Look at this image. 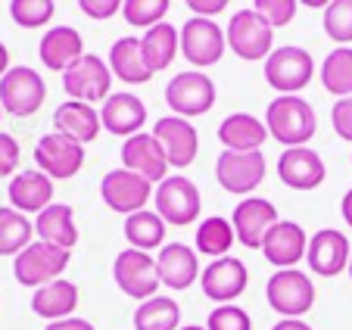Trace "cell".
Here are the masks:
<instances>
[{"label":"cell","instance_id":"cell-17","mask_svg":"<svg viewBox=\"0 0 352 330\" xmlns=\"http://www.w3.org/2000/svg\"><path fill=\"white\" fill-rule=\"evenodd\" d=\"M122 168L138 172L140 178H146L150 184H153V181L162 184V181H166V172H168V156L153 134L140 131L122 144Z\"/></svg>","mask_w":352,"mask_h":330},{"label":"cell","instance_id":"cell-35","mask_svg":"<svg viewBox=\"0 0 352 330\" xmlns=\"http://www.w3.org/2000/svg\"><path fill=\"white\" fill-rule=\"evenodd\" d=\"M178 321H181V309L168 296L146 299L134 311V330H178Z\"/></svg>","mask_w":352,"mask_h":330},{"label":"cell","instance_id":"cell-3","mask_svg":"<svg viewBox=\"0 0 352 330\" xmlns=\"http://www.w3.org/2000/svg\"><path fill=\"white\" fill-rule=\"evenodd\" d=\"M166 103L172 109V116L178 119H193V116H206L215 106V85L209 75H203L199 69L190 72H178L166 85Z\"/></svg>","mask_w":352,"mask_h":330},{"label":"cell","instance_id":"cell-23","mask_svg":"<svg viewBox=\"0 0 352 330\" xmlns=\"http://www.w3.org/2000/svg\"><path fill=\"white\" fill-rule=\"evenodd\" d=\"M100 122H103V128H107L109 134H119V138H134V134H140V128H144L146 122V106L140 97H134V94H113V97L103 103V109H100Z\"/></svg>","mask_w":352,"mask_h":330},{"label":"cell","instance_id":"cell-13","mask_svg":"<svg viewBox=\"0 0 352 330\" xmlns=\"http://www.w3.org/2000/svg\"><path fill=\"white\" fill-rule=\"evenodd\" d=\"M268 162L262 153H231L225 150L215 162V178L225 187L228 193H237V197H246L253 193L256 187L265 181Z\"/></svg>","mask_w":352,"mask_h":330},{"label":"cell","instance_id":"cell-30","mask_svg":"<svg viewBox=\"0 0 352 330\" xmlns=\"http://www.w3.org/2000/svg\"><path fill=\"white\" fill-rule=\"evenodd\" d=\"M75 305H78V287L72 280H54V284L34 290V296H32V311L47 318L50 324L72 318Z\"/></svg>","mask_w":352,"mask_h":330},{"label":"cell","instance_id":"cell-8","mask_svg":"<svg viewBox=\"0 0 352 330\" xmlns=\"http://www.w3.org/2000/svg\"><path fill=\"white\" fill-rule=\"evenodd\" d=\"M34 162L38 172H44L50 181L75 178L85 165V146L60 131H50L34 144Z\"/></svg>","mask_w":352,"mask_h":330},{"label":"cell","instance_id":"cell-49","mask_svg":"<svg viewBox=\"0 0 352 330\" xmlns=\"http://www.w3.org/2000/svg\"><path fill=\"white\" fill-rule=\"evenodd\" d=\"M10 72V50H7V44L0 41V78Z\"/></svg>","mask_w":352,"mask_h":330},{"label":"cell","instance_id":"cell-28","mask_svg":"<svg viewBox=\"0 0 352 330\" xmlns=\"http://www.w3.org/2000/svg\"><path fill=\"white\" fill-rule=\"evenodd\" d=\"M109 72L119 81H125V85H144V81L153 78V72H150V66L144 60L140 38L125 34V38L116 41L113 50H109Z\"/></svg>","mask_w":352,"mask_h":330},{"label":"cell","instance_id":"cell-41","mask_svg":"<svg viewBox=\"0 0 352 330\" xmlns=\"http://www.w3.org/2000/svg\"><path fill=\"white\" fill-rule=\"evenodd\" d=\"M296 0H256L253 10L268 22L272 28H280V25H290L293 16H296Z\"/></svg>","mask_w":352,"mask_h":330},{"label":"cell","instance_id":"cell-26","mask_svg":"<svg viewBox=\"0 0 352 330\" xmlns=\"http://www.w3.org/2000/svg\"><path fill=\"white\" fill-rule=\"evenodd\" d=\"M10 203H13L16 212L28 215V212H44L47 206H54V181L47 178L44 172H19L13 181H10Z\"/></svg>","mask_w":352,"mask_h":330},{"label":"cell","instance_id":"cell-22","mask_svg":"<svg viewBox=\"0 0 352 330\" xmlns=\"http://www.w3.org/2000/svg\"><path fill=\"white\" fill-rule=\"evenodd\" d=\"M38 56L50 72H66L69 66H75L85 56V41L72 25H56L44 32L38 44Z\"/></svg>","mask_w":352,"mask_h":330},{"label":"cell","instance_id":"cell-10","mask_svg":"<svg viewBox=\"0 0 352 330\" xmlns=\"http://www.w3.org/2000/svg\"><path fill=\"white\" fill-rule=\"evenodd\" d=\"M153 203H156V215H160L166 225L187 228L199 218L203 199H199V190L193 181L175 175V178H166L160 187H156Z\"/></svg>","mask_w":352,"mask_h":330},{"label":"cell","instance_id":"cell-42","mask_svg":"<svg viewBox=\"0 0 352 330\" xmlns=\"http://www.w3.org/2000/svg\"><path fill=\"white\" fill-rule=\"evenodd\" d=\"M19 140L13 138V134L0 131V178H7V175H13L16 168H19Z\"/></svg>","mask_w":352,"mask_h":330},{"label":"cell","instance_id":"cell-9","mask_svg":"<svg viewBox=\"0 0 352 330\" xmlns=\"http://www.w3.org/2000/svg\"><path fill=\"white\" fill-rule=\"evenodd\" d=\"M265 299L278 315L302 318L315 305V284L309 280V274H302L296 268L274 271V278L265 287Z\"/></svg>","mask_w":352,"mask_h":330},{"label":"cell","instance_id":"cell-27","mask_svg":"<svg viewBox=\"0 0 352 330\" xmlns=\"http://www.w3.org/2000/svg\"><path fill=\"white\" fill-rule=\"evenodd\" d=\"M219 140L231 153H259L268 140V128L250 113H234L219 125Z\"/></svg>","mask_w":352,"mask_h":330},{"label":"cell","instance_id":"cell-1","mask_svg":"<svg viewBox=\"0 0 352 330\" xmlns=\"http://www.w3.org/2000/svg\"><path fill=\"white\" fill-rule=\"evenodd\" d=\"M265 128L268 138L293 150V146H306L315 138L318 119H315V109L299 94L296 97H274L265 109Z\"/></svg>","mask_w":352,"mask_h":330},{"label":"cell","instance_id":"cell-44","mask_svg":"<svg viewBox=\"0 0 352 330\" xmlns=\"http://www.w3.org/2000/svg\"><path fill=\"white\" fill-rule=\"evenodd\" d=\"M78 7L91 19H113L116 13H122V0H78Z\"/></svg>","mask_w":352,"mask_h":330},{"label":"cell","instance_id":"cell-16","mask_svg":"<svg viewBox=\"0 0 352 330\" xmlns=\"http://www.w3.org/2000/svg\"><path fill=\"white\" fill-rule=\"evenodd\" d=\"M246 280H250V271L234 256L215 258V262H209L206 268H203V274H199V287H203L206 299L221 302V305L234 302V299L246 290Z\"/></svg>","mask_w":352,"mask_h":330},{"label":"cell","instance_id":"cell-48","mask_svg":"<svg viewBox=\"0 0 352 330\" xmlns=\"http://www.w3.org/2000/svg\"><path fill=\"white\" fill-rule=\"evenodd\" d=\"M340 212H343V218H346V225L352 228V187L346 190V197H343V203H340Z\"/></svg>","mask_w":352,"mask_h":330},{"label":"cell","instance_id":"cell-24","mask_svg":"<svg viewBox=\"0 0 352 330\" xmlns=\"http://www.w3.org/2000/svg\"><path fill=\"white\" fill-rule=\"evenodd\" d=\"M156 271L168 290H187L199 278V258L187 243H168L156 256Z\"/></svg>","mask_w":352,"mask_h":330},{"label":"cell","instance_id":"cell-50","mask_svg":"<svg viewBox=\"0 0 352 330\" xmlns=\"http://www.w3.org/2000/svg\"><path fill=\"white\" fill-rule=\"evenodd\" d=\"M178 330H206V327H199V324H190V327H178Z\"/></svg>","mask_w":352,"mask_h":330},{"label":"cell","instance_id":"cell-21","mask_svg":"<svg viewBox=\"0 0 352 330\" xmlns=\"http://www.w3.org/2000/svg\"><path fill=\"white\" fill-rule=\"evenodd\" d=\"M306 252H309L306 231L296 221H278L265 234V243H262V256L280 271L293 268L299 258H306Z\"/></svg>","mask_w":352,"mask_h":330},{"label":"cell","instance_id":"cell-51","mask_svg":"<svg viewBox=\"0 0 352 330\" xmlns=\"http://www.w3.org/2000/svg\"><path fill=\"white\" fill-rule=\"evenodd\" d=\"M349 278H352V256H349Z\"/></svg>","mask_w":352,"mask_h":330},{"label":"cell","instance_id":"cell-11","mask_svg":"<svg viewBox=\"0 0 352 330\" xmlns=\"http://www.w3.org/2000/svg\"><path fill=\"white\" fill-rule=\"evenodd\" d=\"M63 87H66L69 100L78 103H97V100H109V87H113V72L100 56L85 53L75 66L63 72Z\"/></svg>","mask_w":352,"mask_h":330},{"label":"cell","instance_id":"cell-47","mask_svg":"<svg viewBox=\"0 0 352 330\" xmlns=\"http://www.w3.org/2000/svg\"><path fill=\"white\" fill-rule=\"evenodd\" d=\"M272 330H312L302 318H284V321H278Z\"/></svg>","mask_w":352,"mask_h":330},{"label":"cell","instance_id":"cell-29","mask_svg":"<svg viewBox=\"0 0 352 330\" xmlns=\"http://www.w3.org/2000/svg\"><path fill=\"white\" fill-rule=\"evenodd\" d=\"M34 234L50 246L72 250V246L78 243V228H75L72 206H66V203L47 206V209L38 215V221H34Z\"/></svg>","mask_w":352,"mask_h":330},{"label":"cell","instance_id":"cell-20","mask_svg":"<svg viewBox=\"0 0 352 330\" xmlns=\"http://www.w3.org/2000/svg\"><path fill=\"white\" fill-rule=\"evenodd\" d=\"M349 240H346L343 231H333V228H324V231H318L312 240H309V268L315 271V274H321V278H337L340 271L349 265Z\"/></svg>","mask_w":352,"mask_h":330},{"label":"cell","instance_id":"cell-7","mask_svg":"<svg viewBox=\"0 0 352 330\" xmlns=\"http://www.w3.org/2000/svg\"><path fill=\"white\" fill-rule=\"evenodd\" d=\"M113 278L119 284V290L131 299H153L156 290H160V271H156V258L150 252L140 250H122L113 262Z\"/></svg>","mask_w":352,"mask_h":330},{"label":"cell","instance_id":"cell-32","mask_svg":"<svg viewBox=\"0 0 352 330\" xmlns=\"http://www.w3.org/2000/svg\"><path fill=\"white\" fill-rule=\"evenodd\" d=\"M234 240H237L234 225L228 221V218H221V215L203 218L199 228H197V252L199 256H212V262L228 256V250L234 246Z\"/></svg>","mask_w":352,"mask_h":330},{"label":"cell","instance_id":"cell-6","mask_svg":"<svg viewBox=\"0 0 352 330\" xmlns=\"http://www.w3.org/2000/svg\"><path fill=\"white\" fill-rule=\"evenodd\" d=\"M44 97H47L44 78L28 66H13L0 78V106H3V113L16 116V119L34 116L44 106Z\"/></svg>","mask_w":352,"mask_h":330},{"label":"cell","instance_id":"cell-40","mask_svg":"<svg viewBox=\"0 0 352 330\" xmlns=\"http://www.w3.org/2000/svg\"><path fill=\"white\" fill-rule=\"evenodd\" d=\"M206 330H253V318L240 305H219L206 321Z\"/></svg>","mask_w":352,"mask_h":330},{"label":"cell","instance_id":"cell-31","mask_svg":"<svg viewBox=\"0 0 352 330\" xmlns=\"http://www.w3.org/2000/svg\"><path fill=\"white\" fill-rule=\"evenodd\" d=\"M140 47H144V60L150 66V72L156 75L172 66L175 53L181 50V32H175V25H168V22H160V25L146 28V34L140 38Z\"/></svg>","mask_w":352,"mask_h":330},{"label":"cell","instance_id":"cell-12","mask_svg":"<svg viewBox=\"0 0 352 330\" xmlns=\"http://www.w3.org/2000/svg\"><path fill=\"white\" fill-rule=\"evenodd\" d=\"M225 28H219L212 19H187L181 25V53L184 60L193 63L197 69H206V66H215V63L225 56Z\"/></svg>","mask_w":352,"mask_h":330},{"label":"cell","instance_id":"cell-38","mask_svg":"<svg viewBox=\"0 0 352 330\" xmlns=\"http://www.w3.org/2000/svg\"><path fill=\"white\" fill-rule=\"evenodd\" d=\"M324 32L340 47L352 44V0H331L324 7Z\"/></svg>","mask_w":352,"mask_h":330},{"label":"cell","instance_id":"cell-39","mask_svg":"<svg viewBox=\"0 0 352 330\" xmlns=\"http://www.w3.org/2000/svg\"><path fill=\"white\" fill-rule=\"evenodd\" d=\"M56 3L54 0H13L10 3V16L19 28H44L54 19Z\"/></svg>","mask_w":352,"mask_h":330},{"label":"cell","instance_id":"cell-52","mask_svg":"<svg viewBox=\"0 0 352 330\" xmlns=\"http://www.w3.org/2000/svg\"><path fill=\"white\" fill-rule=\"evenodd\" d=\"M0 116H3V106H0Z\"/></svg>","mask_w":352,"mask_h":330},{"label":"cell","instance_id":"cell-19","mask_svg":"<svg viewBox=\"0 0 352 330\" xmlns=\"http://www.w3.org/2000/svg\"><path fill=\"white\" fill-rule=\"evenodd\" d=\"M278 178L293 190H315L327 178L324 159L309 146H293L284 150L278 159Z\"/></svg>","mask_w":352,"mask_h":330},{"label":"cell","instance_id":"cell-25","mask_svg":"<svg viewBox=\"0 0 352 330\" xmlns=\"http://www.w3.org/2000/svg\"><path fill=\"white\" fill-rule=\"evenodd\" d=\"M100 113L94 109L91 103H78V100H66V103L56 106L54 113V128L60 134H66V138L78 140L81 146L91 144V140H97L100 134Z\"/></svg>","mask_w":352,"mask_h":330},{"label":"cell","instance_id":"cell-36","mask_svg":"<svg viewBox=\"0 0 352 330\" xmlns=\"http://www.w3.org/2000/svg\"><path fill=\"white\" fill-rule=\"evenodd\" d=\"M321 85L333 97H352V47H337L324 56L321 66Z\"/></svg>","mask_w":352,"mask_h":330},{"label":"cell","instance_id":"cell-4","mask_svg":"<svg viewBox=\"0 0 352 330\" xmlns=\"http://www.w3.org/2000/svg\"><path fill=\"white\" fill-rule=\"evenodd\" d=\"M66 265H69V250H60V246H50L44 240H38V243L25 246L13 258V274L22 287L41 290V287L54 284L63 271H66Z\"/></svg>","mask_w":352,"mask_h":330},{"label":"cell","instance_id":"cell-18","mask_svg":"<svg viewBox=\"0 0 352 330\" xmlns=\"http://www.w3.org/2000/svg\"><path fill=\"white\" fill-rule=\"evenodd\" d=\"M153 138L162 144V150H166V156H168V165H175V168H187V165L197 159L199 134L187 119L162 116L153 125Z\"/></svg>","mask_w":352,"mask_h":330},{"label":"cell","instance_id":"cell-45","mask_svg":"<svg viewBox=\"0 0 352 330\" xmlns=\"http://www.w3.org/2000/svg\"><path fill=\"white\" fill-rule=\"evenodd\" d=\"M187 7H190V13L199 16V19H212L215 13H221V10L228 7V0H187Z\"/></svg>","mask_w":352,"mask_h":330},{"label":"cell","instance_id":"cell-43","mask_svg":"<svg viewBox=\"0 0 352 330\" xmlns=\"http://www.w3.org/2000/svg\"><path fill=\"white\" fill-rule=\"evenodd\" d=\"M331 125L343 140H352V97H343L331 109Z\"/></svg>","mask_w":352,"mask_h":330},{"label":"cell","instance_id":"cell-46","mask_svg":"<svg viewBox=\"0 0 352 330\" xmlns=\"http://www.w3.org/2000/svg\"><path fill=\"white\" fill-rule=\"evenodd\" d=\"M47 330H94V324L85 321V318H66V321L47 324Z\"/></svg>","mask_w":352,"mask_h":330},{"label":"cell","instance_id":"cell-33","mask_svg":"<svg viewBox=\"0 0 352 330\" xmlns=\"http://www.w3.org/2000/svg\"><path fill=\"white\" fill-rule=\"evenodd\" d=\"M125 237L131 243V250L150 252L156 246H162V240H166V221L150 209L134 212V215L125 218Z\"/></svg>","mask_w":352,"mask_h":330},{"label":"cell","instance_id":"cell-2","mask_svg":"<svg viewBox=\"0 0 352 330\" xmlns=\"http://www.w3.org/2000/svg\"><path fill=\"white\" fill-rule=\"evenodd\" d=\"M312 75L315 63L309 56V50H302V47H274L272 56L265 60V81L274 91H280V97H296L312 81Z\"/></svg>","mask_w":352,"mask_h":330},{"label":"cell","instance_id":"cell-5","mask_svg":"<svg viewBox=\"0 0 352 330\" xmlns=\"http://www.w3.org/2000/svg\"><path fill=\"white\" fill-rule=\"evenodd\" d=\"M228 47L237 53L240 60H268L272 56L274 28L262 19L256 10H237L225 28Z\"/></svg>","mask_w":352,"mask_h":330},{"label":"cell","instance_id":"cell-37","mask_svg":"<svg viewBox=\"0 0 352 330\" xmlns=\"http://www.w3.org/2000/svg\"><path fill=\"white\" fill-rule=\"evenodd\" d=\"M168 7V0H122V16L134 28H153L166 19Z\"/></svg>","mask_w":352,"mask_h":330},{"label":"cell","instance_id":"cell-34","mask_svg":"<svg viewBox=\"0 0 352 330\" xmlns=\"http://www.w3.org/2000/svg\"><path fill=\"white\" fill-rule=\"evenodd\" d=\"M34 225L13 206H0V256H19L32 246Z\"/></svg>","mask_w":352,"mask_h":330},{"label":"cell","instance_id":"cell-15","mask_svg":"<svg viewBox=\"0 0 352 330\" xmlns=\"http://www.w3.org/2000/svg\"><path fill=\"white\" fill-rule=\"evenodd\" d=\"M278 221H280L278 209L262 197H246L231 215L234 234H237V240L246 246V250H262L265 234L272 231Z\"/></svg>","mask_w":352,"mask_h":330},{"label":"cell","instance_id":"cell-14","mask_svg":"<svg viewBox=\"0 0 352 330\" xmlns=\"http://www.w3.org/2000/svg\"><path fill=\"white\" fill-rule=\"evenodd\" d=\"M100 197L113 212L134 215V212H144V206L150 203V181L128 168H113L100 181Z\"/></svg>","mask_w":352,"mask_h":330}]
</instances>
